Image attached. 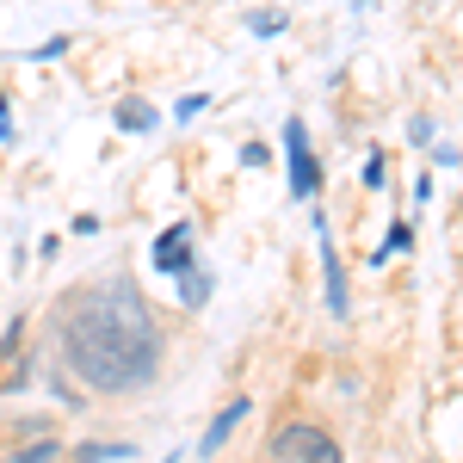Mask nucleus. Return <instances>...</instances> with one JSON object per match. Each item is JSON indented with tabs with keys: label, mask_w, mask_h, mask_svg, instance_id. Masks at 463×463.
I'll return each instance as SVG.
<instances>
[{
	"label": "nucleus",
	"mask_w": 463,
	"mask_h": 463,
	"mask_svg": "<svg viewBox=\"0 0 463 463\" xmlns=\"http://www.w3.org/2000/svg\"><path fill=\"white\" fill-rule=\"evenodd\" d=\"M161 321L130 279L74 290L56 316V353L74 383L99 395H130L161 377Z\"/></svg>",
	"instance_id": "f257e3e1"
},
{
	"label": "nucleus",
	"mask_w": 463,
	"mask_h": 463,
	"mask_svg": "<svg viewBox=\"0 0 463 463\" xmlns=\"http://www.w3.org/2000/svg\"><path fill=\"white\" fill-rule=\"evenodd\" d=\"M272 463H346L334 432L316 427V420H290V427L272 432Z\"/></svg>",
	"instance_id": "f03ea898"
},
{
	"label": "nucleus",
	"mask_w": 463,
	"mask_h": 463,
	"mask_svg": "<svg viewBox=\"0 0 463 463\" xmlns=\"http://www.w3.org/2000/svg\"><path fill=\"white\" fill-rule=\"evenodd\" d=\"M285 167H290V192H297V198H316L321 192V161H316V148H309L303 118L285 124Z\"/></svg>",
	"instance_id": "7ed1b4c3"
},
{
	"label": "nucleus",
	"mask_w": 463,
	"mask_h": 463,
	"mask_svg": "<svg viewBox=\"0 0 463 463\" xmlns=\"http://www.w3.org/2000/svg\"><path fill=\"white\" fill-rule=\"evenodd\" d=\"M185 266H198V229H192V222H174V229L155 241V272L179 279Z\"/></svg>",
	"instance_id": "20e7f679"
},
{
	"label": "nucleus",
	"mask_w": 463,
	"mask_h": 463,
	"mask_svg": "<svg viewBox=\"0 0 463 463\" xmlns=\"http://www.w3.org/2000/svg\"><path fill=\"white\" fill-rule=\"evenodd\" d=\"M316 241H321V279H327V309L334 316H346L353 309V297H346V266H340V253L327 248V222L316 216Z\"/></svg>",
	"instance_id": "39448f33"
},
{
	"label": "nucleus",
	"mask_w": 463,
	"mask_h": 463,
	"mask_svg": "<svg viewBox=\"0 0 463 463\" xmlns=\"http://www.w3.org/2000/svg\"><path fill=\"white\" fill-rule=\"evenodd\" d=\"M241 420H248V395H241V402H229V408L216 414L211 427H204V439H198L192 451H198V458H216V451H222V445L235 439V427H241Z\"/></svg>",
	"instance_id": "423d86ee"
},
{
	"label": "nucleus",
	"mask_w": 463,
	"mask_h": 463,
	"mask_svg": "<svg viewBox=\"0 0 463 463\" xmlns=\"http://www.w3.org/2000/svg\"><path fill=\"white\" fill-rule=\"evenodd\" d=\"M111 124H118V130H130V137H137V130H155V106H148V99H118Z\"/></svg>",
	"instance_id": "0eeeda50"
},
{
	"label": "nucleus",
	"mask_w": 463,
	"mask_h": 463,
	"mask_svg": "<svg viewBox=\"0 0 463 463\" xmlns=\"http://www.w3.org/2000/svg\"><path fill=\"white\" fill-rule=\"evenodd\" d=\"M179 303H185V309H204V303H211V272H204V266H185V272H179Z\"/></svg>",
	"instance_id": "6e6552de"
},
{
	"label": "nucleus",
	"mask_w": 463,
	"mask_h": 463,
	"mask_svg": "<svg viewBox=\"0 0 463 463\" xmlns=\"http://www.w3.org/2000/svg\"><path fill=\"white\" fill-rule=\"evenodd\" d=\"M408 248H414V229H408V222H390V235H383V248H377V266L395 260V253H408Z\"/></svg>",
	"instance_id": "1a4fd4ad"
},
{
	"label": "nucleus",
	"mask_w": 463,
	"mask_h": 463,
	"mask_svg": "<svg viewBox=\"0 0 463 463\" xmlns=\"http://www.w3.org/2000/svg\"><path fill=\"white\" fill-rule=\"evenodd\" d=\"M137 445H80L74 451V463H111V458H130Z\"/></svg>",
	"instance_id": "9d476101"
},
{
	"label": "nucleus",
	"mask_w": 463,
	"mask_h": 463,
	"mask_svg": "<svg viewBox=\"0 0 463 463\" xmlns=\"http://www.w3.org/2000/svg\"><path fill=\"white\" fill-rule=\"evenodd\" d=\"M56 451H62V445H56V439H50V432H43V439H37V445H25V451H19V458H6V463H50V458H56Z\"/></svg>",
	"instance_id": "9b49d317"
},
{
	"label": "nucleus",
	"mask_w": 463,
	"mask_h": 463,
	"mask_svg": "<svg viewBox=\"0 0 463 463\" xmlns=\"http://www.w3.org/2000/svg\"><path fill=\"white\" fill-rule=\"evenodd\" d=\"M285 25H290L285 13H253V19H248V32H253V37H279Z\"/></svg>",
	"instance_id": "f8f14e48"
},
{
	"label": "nucleus",
	"mask_w": 463,
	"mask_h": 463,
	"mask_svg": "<svg viewBox=\"0 0 463 463\" xmlns=\"http://www.w3.org/2000/svg\"><path fill=\"white\" fill-rule=\"evenodd\" d=\"M204 106H211V93H185V99L174 106V118H179V124H192V118H198Z\"/></svg>",
	"instance_id": "ddd939ff"
},
{
	"label": "nucleus",
	"mask_w": 463,
	"mask_h": 463,
	"mask_svg": "<svg viewBox=\"0 0 463 463\" xmlns=\"http://www.w3.org/2000/svg\"><path fill=\"white\" fill-rule=\"evenodd\" d=\"M74 50V37H50L43 50H32V62H56V56H69Z\"/></svg>",
	"instance_id": "4468645a"
},
{
	"label": "nucleus",
	"mask_w": 463,
	"mask_h": 463,
	"mask_svg": "<svg viewBox=\"0 0 463 463\" xmlns=\"http://www.w3.org/2000/svg\"><path fill=\"white\" fill-rule=\"evenodd\" d=\"M383 179H390V161H383V155H364V185H371V192H377V185H383Z\"/></svg>",
	"instance_id": "2eb2a0df"
},
{
	"label": "nucleus",
	"mask_w": 463,
	"mask_h": 463,
	"mask_svg": "<svg viewBox=\"0 0 463 463\" xmlns=\"http://www.w3.org/2000/svg\"><path fill=\"white\" fill-rule=\"evenodd\" d=\"M19 340H25V321H13V327H6V340H0V358L19 353Z\"/></svg>",
	"instance_id": "dca6fc26"
},
{
	"label": "nucleus",
	"mask_w": 463,
	"mask_h": 463,
	"mask_svg": "<svg viewBox=\"0 0 463 463\" xmlns=\"http://www.w3.org/2000/svg\"><path fill=\"white\" fill-rule=\"evenodd\" d=\"M241 161H248V167H266L272 155H266V143H248V148H241Z\"/></svg>",
	"instance_id": "f3484780"
}]
</instances>
